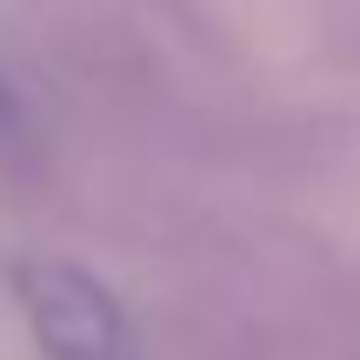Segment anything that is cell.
<instances>
[{
    "instance_id": "1",
    "label": "cell",
    "mask_w": 360,
    "mask_h": 360,
    "mask_svg": "<svg viewBox=\"0 0 360 360\" xmlns=\"http://www.w3.org/2000/svg\"><path fill=\"white\" fill-rule=\"evenodd\" d=\"M13 294L47 360H134V327L114 287L74 260H20Z\"/></svg>"
},
{
    "instance_id": "2",
    "label": "cell",
    "mask_w": 360,
    "mask_h": 360,
    "mask_svg": "<svg viewBox=\"0 0 360 360\" xmlns=\"http://www.w3.org/2000/svg\"><path fill=\"white\" fill-rule=\"evenodd\" d=\"M0 127H13V94H7V80H0Z\"/></svg>"
}]
</instances>
